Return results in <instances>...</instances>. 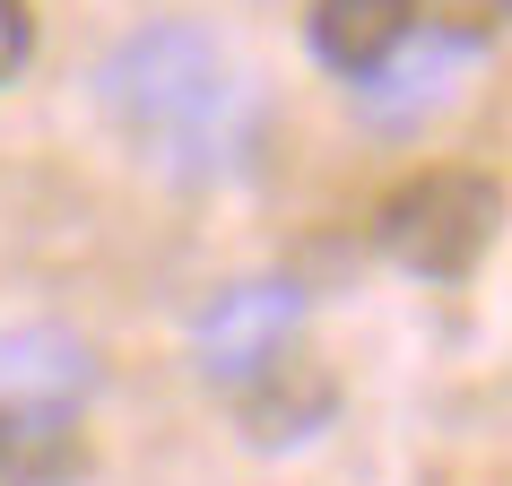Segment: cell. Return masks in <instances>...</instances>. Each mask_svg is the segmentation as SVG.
Instances as JSON below:
<instances>
[{
  "mask_svg": "<svg viewBox=\"0 0 512 486\" xmlns=\"http://www.w3.org/2000/svg\"><path fill=\"white\" fill-rule=\"evenodd\" d=\"M495 243V183L469 165H426L382 200V252L408 278H469Z\"/></svg>",
  "mask_w": 512,
  "mask_h": 486,
  "instance_id": "6da1fadb",
  "label": "cell"
},
{
  "mask_svg": "<svg viewBox=\"0 0 512 486\" xmlns=\"http://www.w3.org/2000/svg\"><path fill=\"white\" fill-rule=\"evenodd\" d=\"M217 96H226L217 87V53L191 27H148L105 61V105L139 139H191Z\"/></svg>",
  "mask_w": 512,
  "mask_h": 486,
  "instance_id": "7a4b0ae2",
  "label": "cell"
},
{
  "mask_svg": "<svg viewBox=\"0 0 512 486\" xmlns=\"http://www.w3.org/2000/svg\"><path fill=\"white\" fill-rule=\"evenodd\" d=\"M296 330H304V304H296L287 278H243V287H226V296L200 313V330H191V365H200L209 391L235 400V391H252L270 365L296 356Z\"/></svg>",
  "mask_w": 512,
  "mask_h": 486,
  "instance_id": "3957f363",
  "label": "cell"
},
{
  "mask_svg": "<svg viewBox=\"0 0 512 486\" xmlns=\"http://www.w3.org/2000/svg\"><path fill=\"white\" fill-rule=\"evenodd\" d=\"M330 408H339V382H330L304 348L287 356V365H270L252 391H235V417H243V434H252L261 452H287V443H304V434H322Z\"/></svg>",
  "mask_w": 512,
  "mask_h": 486,
  "instance_id": "277c9868",
  "label": "cell"
},
{
  "mask_svg": "<svg viewBox=\"0 0 512 486\" xmlns=\"http://www.w3.org/2000/svg\"><path fill=\"white\" fill-rule=\"evenodd\" d=\"M417 35V0H313V53L339 79H382Z\"/></svg>",
  "mask_w": 512,
  "mask_h": 486,
  "instance_id": "5b68a950",
  "label": "cell"
},
{
  "mask_svg": "<svg viewBox=\"0 0 512 486\" xmlns=\"http://www.w3.org/2000/svg\"><path fill=\"white\" fill-rule=\"evenodd\" d=\"M87 478V434L70 408L0 400V486H79Z\"/></svg>",
  "mask_w": 512,
  "mask_h": 486,
  "instance_id": "8992f818",
  "label": "cell"
},
{
  "mask_svg": "<svg viewBox=\"0 0 512 486\" xmlns=\"http://www.w3.org/2000/svg\"><path fill=\"white\" fill-rule=\"evenodd\" d=\"M87 382H96V365H87V348L61 339V330H9V339H0V400L70 408V417H79Z\"/></svg>",
  "mask_w": 512,
  "mask_h": 486,
  "instance_id": "52a82bcc",
  "label": "cell"
},
{
  "mask_svg": "<svg viewBox=\"0 0 512 486\" xmlns=\"http://www.w3.org/2000/svg\"><path fill=\"white\" fill-rule=\"evenodd\" d=\"M27 53H35V9L27 0H0V87L27 70Z\"/></svg>",
  "mask_w": 512,
  "mask_h": 486,
  "instance_id": "ba28073f",
  "label": "cell"
}]
</instances>
